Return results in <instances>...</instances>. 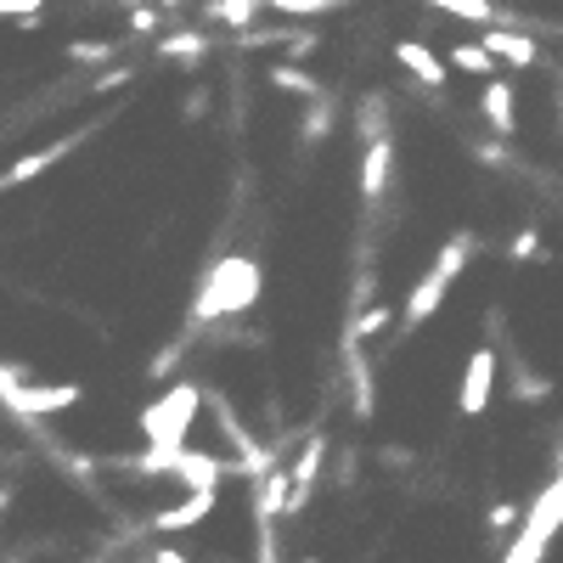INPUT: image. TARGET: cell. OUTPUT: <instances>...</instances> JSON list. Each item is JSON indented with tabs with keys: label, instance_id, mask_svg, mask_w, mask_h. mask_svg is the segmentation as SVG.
Here are the masks:
<instances>
[{
	"label": "cell",
	"instance_id": "cell-1",
	"mask_svg": "<svg viewBox=\"0 0 563 563\" xmlns=\"http://www.w3.org/2000/svg\"><path fill=\"white\" fill-rule=\"evenodd\" d=\"M260 288H265V271L254 254H225L209 282H203V294L192 299V321L198 327H214V321H231V316H249L260 305Z\"/></svg>",
	"mask_w": 563,
	"mask_h": 563
},
{
	"label": "cell",
	"instance_id": "cell-2",
	"mask_svg": "<svg viewBox=\"0 0 563 563\" xmlns=\"http://www.w3.org/2000/svg\"><path fill=\"white\" fill-rule=\"evenodd\" d=\"M198 411H203V389L198 384H175L153 406H141V434H147V451H186V434H192Z\"/></svg>",
	"mask_w": 563,
	"mask_h": 563
},
{
	"label": "cell",
	"instance_id": "cell-3",
	"mask_svg": "<svg viewBox=\"0 0 563 563\" xmlns=\"http://www.w3.org/2000/svg\"><path fill=\"white\" fill-rule=\"evenodd\" d=\"M79 400H85L79 384H34L29 366H0V406L18 417H57Z\"/></svg>",
	"mask_w": 563,
	"mask_h": 563
},
{
	"label": "cell",
	"instance_id": "cell-4",
	"mask_svg": "<svg viewBox=\"0 0 563 563\" xmlns=\"http://www.w3.org/2000/svg\"><path fill=\"white\" fill-rule=\"evenodd\" d=\"M558 530H563V474H558V479H552V485H547L536 501H530L525 525H519V536L507 541L501 563H541Z\"/></svg>",
	"mask_w": 563,
	"mask_h": 563
},
{
	"label": "cell",
	"instance_id": "cell-5",
	"mask_svg": "<svg viewBox=\"0 0 563 563\" xmlns=\"http://www.w3.org/2000/svg\"><path fill=\"white\" fill-rule=\"evenodd\" d=\"M321 467H327V440L310 434V440L299 445L294 467H288V501H282V519H299V512L310 507V496H316V485H321Z\"/></svg>",
	"mask_w": 563,
	"mask_h": 563
},
{
	"label": "cell",
	"instance_id": "cell-6",
	"mask_svg": "<svg viewBox=\"0 0 563 563\" xmlns=\"http://www.w3.org/2000/svg\"><path fill=\"white\" fill-rule=\"evenodd\" d=\"M490 395H496V350H485V344H479L474 355H467L456 411H462V417H485V411H490Z\"/></svg>",
	"mask_w": 563,
	"mask_h": 563
},
{
	"label": "cell",
	"instance_id": "cell-7",
	"mask_svg": "<svg viewBox=\"0 0 563 563\" xmlns=\"http://www.w3.org/2000/svg\"><path fill=\"white\" fill-rule=\"evenodd\" d=\"M214 507H220V490H186V501L153 512V536H186V530H198Z\"/></svg>",
	"mask_w": 563,
	"mask_h": 563
},
{
	"label": "cell",
	"instance_id": "cell-8",
	"mask_svg": "<svg viewBox=\"0 0 563 563\" xmlns=\"http://www.w3.org/2000/svg\"><path fill=\"white\" fill-rule=\"evenodd\" d=\"M479 113H485V124H490L501 141H512V135H519V90H512L507 79H485Z\"/></svg>",
	"mask_w": 563,
	"mask_h": 563
},
{
	"label": "cell",
	"instance_id": "cell-9",
	"mask_svg": "<svg viewBox=\"0 0 563 563\" xmlns=\"http://www.w3.org/2000/svg\"><path fill=\"white\" fill-rule=\"evenodd\" d=\"M225 474H231V462H220L214 451H180L169 462V479H180L186 490H220Z\"/></svg>",
	"mask_w": 563,
	"mask_h": 563
},
{
	"label": "cell",
	"instance_id": "cell-10",
	"mask_svg": "<svg viewBox=\"0 0 563 563\" xmlns=\"http://www.w3.org/2000/svg\"><path fill=\"white\" fill-rule=\"evenodd\" d=\"M395 186V141H366V153H361V198L366 203H378L384 192Z\"/></svg>",
	"mask_w": 563,
	"mask_h": 563
},
{
	"label": "cell",
	"instance_id": "cell-11",
	"mask_svg": "<svg viewBox=\"0 0 563 563\" xmlns=\"http://www.w3.org/2000/svg\"><path fill=\"white\" fill-rule=\"evenodd\" d=\"M485 52H490V63H512V68H536L541 63V45H536V34H519V29H485Z\"/></svg>",
	"mask_w": 563,
	"mask_h": 563
},
{
	"label": "cell",
	"instance_id": "cell-12",
	"mask_svg": "<svg viewBox=\"0 0 563 563\" xmlns=\"http://www.w3.org/2000/svg\"><path fill=\"white\" fill-rule=\"evenodd\" d=\"M85 135H63V141H52V147H40V153H29V158H18V164H7L0 169V192H12V186H29L34 175H45L57 158H68L74 147H79Z\"/></svg>",
	"mask_w": 563,
	"mask_h": 563
},
{
	"label": "cell",
	"instance_id": "cell-13",
	"mask_svg": "<svg viewBox=\"0 0 563 563\" xmlns=\"http://www.w3.org/2000/svg\"><path fill=\"white\" fill-rule=\"evenodd\" d=\"M395 63H400L422 90H445V79H451V68H445V63H440L422 40H400V45H395Z\"/></svg>",
	"mask_w": 563,
	"mask_h": 563
},
{
	"label": "cell",
	"instance_id": "cell-14",
	"mask_svg": "<svg viewBox=\"0 0 563 563\" xmlns=\"http://www.w3.org/2000/svg\"><path fill=\"white\" fill-rule=\"evenodd\" d=\"M344 378H350V406L366 422L372 406H378V389H372V361H366V350L355 339H344Z\"/></svg>",
	"mask_w": 563,
	"mask_h": 563
},
{
	"label": "cell",
	"instance_id": "cell-15",
	"mask_svg": "<svg viewBox=\"0 0 563 563\" xmlns=\"http://www.w3.org/2000/svg\"><path fill=\"white\" fill-rule=\"evenodd\" d=\"M474 254H479V238L462 225V231H451V238L440 243V254H434V265H429V271H434V276L445 282V288H451V282H456L467 265H474Z\"/></svg>",
	"mask_w": 563,
	"mask_h": 563
},
{
	"label": "cell",
	"instance_id": "cell-16",
	"mask_svg": "<svg viewBox=\"0 0 563 563\" xmlns=\"http://www.w3.org/2000/svg\"><path fill=\"white\" fill-rule=\"evenodd\" d=\"M445 294H451V288H445V282H440V276L429 271V276H422L417 288H411V299H406L400 321H406V327H422V321H434V316H440V305H445Z\"/></svg>",
	"mask_w": 563,
	"mask_h": 563
},
{
	"label": "cell",
	"instance_id": "cell-17",
	"mask_svg": "<svg viewBox=\"0 0 563 563\" xmlns=\"http://www.w3.org/2000/svg\"><path fill=\"white\" fill-rule=\"evenodd\" d=\"M209 57V34L203 29H175V34H158V63H203Z\"/></svg>",
	"mask_w": 563,
	"mask_h": 563
},
{
	"label": "cell",
	"instance_id": "cell-18",
	"mask_svg": "<svg viewBox=\"0 0 563 563\" xmlns=\"http://www.w3.org/2000/svg\"><path fill=\"white\" fill-rule=\"evenodd\" d=\"M389 327H395V310H389L384 299H372V305H361V310H355V321L344 327V339H355V344H366V339H384V333H389Z\"/></svg>",
	"mask_w": 563,
	"mask_h": 563
},
{
	"label": "cell",
	"instance_id": "cell-19",
	"mask_svg": "<svg viewBox=\"0 0 563 563\" xmlns=\"http://www.w3.org/2000/svg\"><path fill=\"white\" fill-rule=\"evenodd\" d=\"M434 12L456 18V23H474V29H496L501 12H496V0H429Z\"/></svg>",
	"mask_w": 563,
	"mask_h": 563
},
{
	"label": "cell",
	"instance_id": "cell-20",
	"mask_svg": "<svg viewBox=\"0 0 563 563\" xmlns=\"http://www.w3.org/2000/svg\"><path fill=\"white\" fill-rule=\"evenodd\" d=\"M355 130H361L366 141H384V135H389V102H384V90H366V97H361Z\"/></svg>",
	"mask_w": 563,
	"mask_h": 563
},
{
	"label": "cell",
	"instance_id": "cell-21",
	"mask_svg": "<svg viewBox=\"0 0 563 563\" xmlns=\"http://www.w3.org/2000/svg\"><path fill=\"white\" fill-rule=\"evenodd\" d=\"M265 79H271L276 90H288V97H299V102H316V97H327V90H321V79H310L305 68H288V63H276Z\"/></svg>",
	"mask_w": 563,
	"mask_h": 563
},
{
	"label": "cell",
	"instance_id": "cell-22",
	"mask_svg": "<svg viewBox=\"0 0 563 563\" xmlns=\"http://www.w3.org/2000/svg\"><path fill=\"white\" fill-rule=\"evenodd\" d=\"M440 63H445V68H462V74H479V79H490V68H496V63H490V52H485L479 40H462V45H451V52H445Z\"/></svg>",
	"mask_w": 563,
	"mask_h": 563
},
{
	"label": "cell",
	"instance_id": "cell-23",
	"mask_svg": "<svg viewBox=\"0 0 563 563\" xmlns=\"http://www.w3.org/2000/svg\"><path fill=\"white\" fill-rule=\"evenodd\" d=\"M260 7H265V0H209L203 12H209L214 23H225V29H254Z\"/></svg>",
	"mask_w": 563,
	"mask_h": 563
},
{
	"label": "cell",
	"instance_id": "cell-24",
	"mask_svg": "<svg viewBox=\"0 0 563 563\" xmlns=\"http://www.w3.org/2000/svg\"><path fill=\"white\" fill-rule=\"evenodd\" d=\"M339 124V102L333 97H316L310 108H305V124H299V135L310 141V147H316V141H327V130H333Z\"/></svg>",
	"mask_w": 563,
	"mask_h": 563
},
{
	"label": "cell",
	"instance_id": "cell-25",
	"mask_svg": "<svg viewBox=\"0 0 563 563\" xmlns=\"http://www.w3.org/2000/svg\"><path fill=\"white\" fill-rule=\"evenodd\" d=\"M547 395H552V378H536L525 361H512V400H519V406H541Z\"/></svg>",
	"mask_w": 563,
	"mask_h": 563
},
{
	"label": "cell",
	"instance_id": "cell-26",
	"mask_svg": "<svg viewBox=\"0 0 563 563\" xmlns=\"http://www.w3.org/2000/svg\"><path fill=\"white\" fill-rule=\"evenodd\" d=\"M113 52H119L113 40H74V45H68V63L97 68V63H113Z\"/></svg>",
	"mask_w": 563,
	"mask_h": 563
},
{
	"label": "cell",
	"instance_id": "cell-27",
	"mask_svg": "<svg viewBox=\"0 0 563 563\" xmlns=\"http://www.w3.org/2000/svg\"><path fill=\"white\" fill-rule=\"evenodd\" d=\"M507 260H512V265H530V260H547V243H541V231H536V225H525L519 238L507 243Z\"/></svg>",
	"mask_w": 563,
	"mask_h": 563
},
{
	"label": "cell",
	"instance_id": "cell-28",
	"mask_svg": "<svg viewBox=\"0 0 563 563\" xmlns=\"http://www.w3.org/2000/svg\"><path fill=\"white\" fill-rule=\"evenodd\" d=\"M271 12L282 18H310V12H327V7H344V0H265Z\"/></svg>",
	"mask_w": 563,
	"mask_h": 563
},
{
	"label": "cell",
	"instance_id": "cell-29",
	"mask_svg": "<svg viewBox=\"0 0 563 563\" xmlns=\"http://www.w3.org/2000/svg\"><path fill=\"white\" fill-rule=\"evenodd\" d=\"M164 12L158 7H130V34H158Z\"/></svg>",
	"mask_w": 563,
	"mask_h": 563
},
{
	"label": "cell",
	"instance_id": "cell-30",
	"mask_svg": "<svg viewBox=\"0 0 563 563\" xmlns=\"http://www.w3.org/2000/svg\"><path fill=\"white\" fill-rule=\"evenodd\" d=\"M175 366H180V344H164V350L147 361V378H169Z\"/></svg>",
	"mask_w": 563,
	"mask_h": 563
},
{
	"label": "cell",
	"instance_id": "cell-31",
	"mask_svg": "<svg viewBox=\"0 0 563 563\" xmlns=\"http://www.w3.org/2000/svg\"><path fill=\"white\" fill-rule=\"evenodd\" d=\"M130 79H135L130 68H108V74L90 79V97H108V90H119V85H130Z\"/></svg>",
	"mask_w": 563,
	"mask_h": 563
},
{
	"label": "cell",
	"instance_id": "cell-32",
	"mask_svg": "<svg viewBox=\"0 0 563 563\" xmlns=\"http://www.w3.org/2000/svg\"><path fill=\"white\" fill-rule=\"evenodd\" d=\"M147 563H192V558L175 552V547H153V552H147Z\"/></svg>",
	"mask_w": 563,
	"mask_h": 563
},
{
	"label": "cell",
	"instance_id": "cell-33",
	"mask_svg": "<svg viewBox=\"0 0 563 563\" xmlns=\"http://www.w3.org/2000/svg\"><path fill=\"white\" fill-rule=\"evenodd\" d=\"M507 525H512V501H501V507L490 512V530H507Z\"/></svg>",
	"mask_w": 563,
	"mask_h": 563
},
{
	"label": "cell",
	"instance_id": "cell-34",
	"mask_svg": "<svg viewBox=\"0 0 563 563\" xmlns=\"http://www.w3.org/2000/svg\"><path fill=\"white\" fill-rule=\"evenodd\" d=\"M153 7H158V12H180V7H186V0H153Z\"/></svg>",
	"mask_w": 563,
	"mask_h": 563
},
{
	"label": "cell",
	"instance_id": "cell-35",
	"mask_svg": "<svg viewBox=\"0 0 563 563\" xmlns=\"http://www.w3.org/2000/svg\"><path fill=\"white\" fill-rule=\"evenodd\" d=\"M119 7H153V0H119Z\"/></svg>",
	"mask_w": 563,
	"mask_h": 563
},
{
	"label": "cell",
	"instance_id": "cell-36",
	"mask_svg": "<svg viewBox=\"0 0 563 563\" xmlns=\"http://www.w3.org/2000/svg\"><path fill=\"white\" fill-rule=\"evenodd\" d=\"M0 507H7V496H0Z\"/></svg>",
	"mask_w": 563,
	"mask_h": 563
},
{
	"label": "cell",
	"instance_id": "cell-37",
	"mask_svg": "<svg viewBox=\"0 0 563 563\" xmlns=\"http://www.w3.org/2000/svg\"><path fill=\"white\" fill-rule=\"evenodd\" d=\"M305 563H316V558H305Z\"/></svg>",
	"mask_w": 563,
	"mask_h": 563
},
{
	"label": "cell",
	"instance_id": "cell-38",
	"mask_svg": "<svg viewBox=\"0 0 563 563\" xmlns=\"http://www.w3.org/2000/svg\"><path fill=\"white\" fill-rule=\"evenodd\" d=\"M90 563H97V558H90Z\"/></svg>",
	"mask_w": 563,
	"mask_h": 563
}]
</instances>
